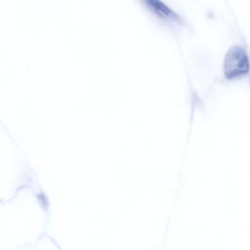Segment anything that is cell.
I'll use <instances>...</instances> for the list:
<instances>
[{"label":"cell","mask_w":250,"mask_h":250,"mask_svg":"<svg viewBox=\"0 0 250 250\" xmlns=\"http://www.w3.org/2000/svg\"><path fill=\"white\" fill-rule=\"evenodd\" d=\"M250 62L246 49L234 45L229 49L224 60V75L227 79H236L248 73Z\"/></svg>","instance_id":"obj_1"},{"label":"cell","mask_w":250,"mask_h":250,"mask_svg":"<svg viewBox=\"0 0 250 250\" xmlns=\"http://www.w3.org/2000/svg\"><path fill=\"white\" fill-rule=\"evenodd\" d=\"M146 5V8L153 13L157 18L161 19L162 21H170L172 22H181L182 19L169 7L159 1H146L144 3Z\"/></svg>","instance_id":"obj_2"}]
</instances>
